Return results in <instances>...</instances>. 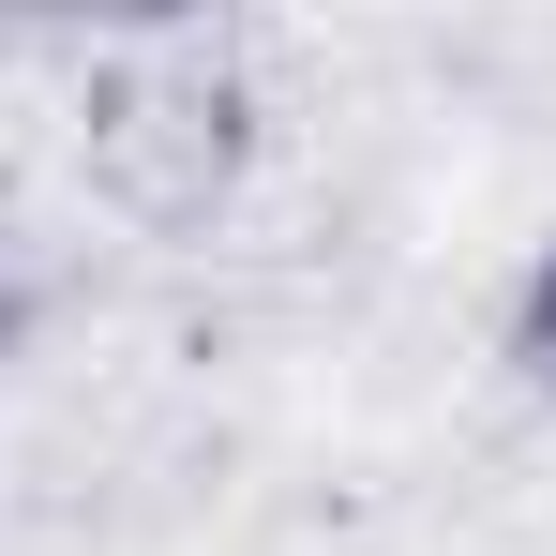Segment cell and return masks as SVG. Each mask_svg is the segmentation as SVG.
<instances>
[{
	"label": "cell",
	"instance_id": "6da1fadb",
	"mask_svg": "<svg viewBox=\"0 0 556 556\" xmlns=\"http://www.w3.org/2000/svg\"><path fill=\"white\" fill-rule=\"evenodd\" d=\"M241 76H211V61H136L121 91L91 105V181L136 211V226H195L226 166H241Z\"/></svg>",
	"mask_w": 556,
	"mask_h": 556
},
{
	"label": "cell",
	"instance_id": "7a4b0ae2",
	"mask_svg": "<svg viewBox=\"0 0 556 556\" xmlns=\"http://www.w3.org/2000/svg\"><path fill=\"white\" fill-rule=\"evenodd\" d=\"M511 346H527V376L556 391V241H542V271H527V301H511Z\"/></svg>",
	"mask_w": 556,
	"mask_h": 556
}]
</instances>
